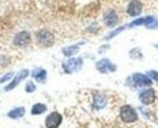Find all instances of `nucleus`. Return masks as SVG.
<instances>
[{
    "instance_id": "obj_1",
    "label": "nucleus",
    "mask_w": 158,
    "mask_h": 128,
    "mask_svg": "<svg viewBox=\"0 0 158 128\" xmlns=\"http://www.w3.org/2000/svg\"><path fill=\"white\" fill-rule=\"evenodd\" d=\"M35 37H37V42L39 43L40 46H44V48L51 46L55 42V37L49 29H40L39 32H37Z\"/></svg>"
},
{
    "instance_id": "obj_2",
    "label": "nucleus",
    "mask_w": 158,
    "mask_h": 128,
    "mask_svg": "<svg viewBox=\"0 0 158 128\" xmlns=\"http://www.w3.org/2000/svg\"><path fill=\"white\" fill-rule=\"evenodd\" d=\"M120 120L125 123H133L138 120V113L131 106L124 105L120 107Z\"/></svg>"
},
{
    "instance_id": "obj_3",
    "label": "nucleus",
    "mask_w": 158,
    "mask_h": 128,
    "mask_svg": "<svg viewBox=\"0 0 158 128\" xmlns=\"http://www.w3.org/2000/svg\"><path fill=\"white\" fill-rule=\"evenodd\" d=\"M63 71L66 73H73L79 71L83 67V59L81 58H73V59H68L64 64L62 65Z\"/></svg>"
},
{
    "instance_id": "obj_4",
    "label": "nucleus",
    "mask_w": 158,
    "mask_h": 128,
    "mask_svg": "<svg viewBox=\"0 0 158 128\" xmlns=\"http://www.w3.org/2000/svg\"><path fill=\"white\" fill-rule=\"evenodd\" d=\"M131 83L136 88H141V87H151L152 85V79L148 76H145L142 73H134L131 77Z\"/></svg>"
},
{
    "instance_id": "obj_5",
    "label": "nucleus",
    "mask_w": 158,
    "mask_h": 128,
    "mask_svg": "<svg viewBox=\"0 0 158 128\" xmlns=\"http://www.w3.org/2000/svg\"><path fill=\"white\" fill-rule=\"evenodd\" d=\"M31 34H29V32H27V31H22V32H19L16 36H15V38H14V44L16 45V46H20V48H24V46H27L29 43H31Z\"/></svg>"
},
{
    "instance_id": "obj_6",
    "label": "nucleus",
    "mask_w": 158,
    "mask_h": 128,
    "mask_svg": "<svg viewBox=\"0 0 158 128\" xmlns=\"http://www.w3.org/2000/svg\"><path fill=\"white\" fill-rule=\"evenodd\" d=\"M96 68L101 73H108V72H114L117 70L116 65L112 64L108 59H101L96 62Z\"/></svg>"
},
{
    "instance_id": "obj_7",
    "label": "nucleus",
    "mask_w": 158,
    "mask_h": 128,
    "mask_svg": "<svg viewBox=\"0 0 158 128\" xmlns=\"http://www.w3.org/2000/svg\"><path fill=\"white\" fill-rule=\"evenodd\" d=\"M156 100V93L152 88H148V89H145L140 93V101L145 105H150L152 104L153 101Z\"/></svg>"
},
{
    "instance_id": "obj_8",
    "label": "nucleus",
    "mask_w": 158,
    "mask_h": 128,
    "mask_svg": "<svg viewBox=\"0 0 158 128\" xmlns=\"http://www.w3.org/2000/svg\"><path fill=\"white\" fill-rule=\"evenodd\" d=\"M61 122H62V116L59 112H51L45 120V126L48 128H57L60 127Z\"/></svg>"
},
{
    "instance_id": "obj_9",
    "label": "nucleus",
    "mask_w": 158,
    "mask_h": 128,
    "mask_svg": "<svg viewBox=\"0 0 158 128\" xmlns=\"http://www.w3.org/2000/svg\"><path fill=\"white\" fill-rule=\"evenodd\" d=\"M28 73H29V71H28V70H21L20 72H19V73L15 76V78L11 81V83H10L9 85H6V87H5V90H6V92H10V90L15 89L17 85L20 84L21 81H23L24 78H27Z\"/></svg>"
},
{
    "instance_id": "obj_10",
    "label": "nucleus",
    "mask_w": 158,
    "mask_h": 128,
    "mask_svg": "<svg viewBox=\"0 0 158 128\" xmlns=\"http://www.w3.org/2000/svg\"><path fill=\"white\" fill-rule=\"evenodd\" d=\"M103 22L107 27H114L118 23V15L114 10L110 9L103 14Z\"/></svg>"
},
{
    "instance_id": "obj_11",
    "label": "nucleus",
    "mask_w": 158,
    "mask_h": 128,
    "mask_svg": "<svg viewBox=\"0 0 158 128\" xmlns=\"http://www.w3.org/2000/svg\"><path fill=\"white\" fill-rule=\"evenodd\" d=\"M127 12L130 16H133V17L139 16L142 12V4H141V1H139V0H131L129 2V5H128Z\"/></svg>"
},
{
    "instance_id": "obj_12",
    "label": "nucleus",
    "mask_w": 158,
    "mask_h": 128,
    "mask_svg": "<svg viewBox=\"0 0 158 128\" xmlns=\"http://www.w3.org/2000/svg\"><path fill=\"white\" fill-rule=\"evenodd\" d=\"M106 104H107V98H106V95H103V94H96L95 96H94V100H93V106L95 107V109H103V107L106 106Z\"/></svg>"
},
{
    "instance_id": "obj_13",
    "label": "nucleus",
    "mask_w": 158,
    "mask_h": 128,
    "mask_svg": "<svg viewBox=\"0 0 158 128\" xmlns=\"http://www.w3.org/2000/svg\"><path fill=\"white\" fill-rule=\"evenodd\" d=\"M32 77H33L37 82L43 83V82H45V79H46V71L43 70V68H34V70L32 71Z\"/></svg>"
},
{
    "instance_id": "obj_14",
    "label": "nucleus",
    "mask_w": 158,
    "mask_h": 128,
    "mask_svg": "<svg viewBox=\"0 0 158 128\" xmlns=\"http://www.w3.org/2000/svg\"><path fill=\"white\" fill-rule=\"evenodd\" d=\"M156 19L155 17H152V16H146V17H142V19H138V20H135V21H133L130 23V27H135V26H141V24H143V26H148L150 23H152V22L155 21Z\"/></svg>"
},
{
    "instance_id": "obj_15",
    "label": "nucleus",
    "mask_w": 158,
    "mask_h": 128,
    "mask_svg": "<svg viewBox=\"0 0 158 128\" xmlns=\"http://www.w3.org/2000/svg\"><path fill=\"white\" fill-rule=\"evenodd\" d=\"M24 113H26V109L23 106H20V107L14 109V110H11V111L7 113V116H9L10 118H21V117L24 116Z\"/></svg>"
},
{
    "instance_id": "obj_16",
    "label": "nucleus",
    "mask_w": 158,
    "mask_h": 128,
    "mask_svg": "<svg viewBox=\"0 0 158 128\" xmlns=\"http://www.w3.org/2000/svg\"><path fill=\"white\" fill-rule=\"evenodd\" d=\"M78 51H79L78 45H71V46H67V48H63V49H62L63 55H64V56H67V58H71L72 55L77 54Z\"/></svg>"
},
{
    "instance_id": "obj_17",
    "label": "nucleus",
    "mask_w": 158,
    "mask_h": 128,
    "mask_svg": "<svg viewBox=\"0 0 158 128\" xmlns=\"http://www.w3.org/2000/svg\"><path fill=\"white\" fill-rule=\"evenodd\" d=\"M46 110H48L46 105H44V104H35V105H33L31 112H32V115H41Z\"/></svg>"
},
{
    "instance_id": "obj_18",
    "label": "nucleus",
    "mask_w": 158,
    "mask_h": 128,
    "mask_svg": "<svg viewBox=\"0 0 158 128\" xmlns=\"http://www.w3.org/2000/svg\"><path fill=\"white\" fill-rule=\"evenodd\" d=\"M26 92H27V93H33V92H35V84H34L33 82H28V83L26 84Z\"/></svg>"
},
{
    "instance_id": "obj_19",
    "label": "nucleus",
    "mask_w": 158,
    "mask_h": 128,
    "mask_svg": "<svg viewBox=\"0 0 158 128\" xmlns=\"http://www.w3.org/2000/svg\"><path fill=\"white\" fill-rule=\"evenodd\" d=\"M147 76L151 78V79H155L158 82V72L157 71H148L147 72Z\"/></svg>"
},
{
    "instance_id": "obj_20",
    "label": "nucleus",
    "mask_w": 158,
    "mask_h": 128,
    "mask_svg": "<svg viewBox=\"0 0 158 128\" xmlns=\"http://www.w3.org/2000/svg\"><path fill=\"white\" fill-rule=\"evenodd\" d=\"M125 29V27H120V28H118L117 31H114V32H111L108 36H107V38L106 39H110V38H112V37H114V36H117L119 32H122V31H124Z\"/></svg>"
},
{
    "instance_id": "obj_21",
    "label": "nucleus",
    "mask_w": 158,
    "mask_h": 128,
    "mask_svg": "<svg viewBox=\"0 0 158 128\" xmlns=\"http://www.w3.org/2000/svg\"><path fill=\"white\" fill-rule=\"evenodd\" d=\"M11 77H14V73H12V72H9V73H6L4 77H1V79H0V83H2V82H6V81L11 79Z\"/></svg>"
}]
</instances>
